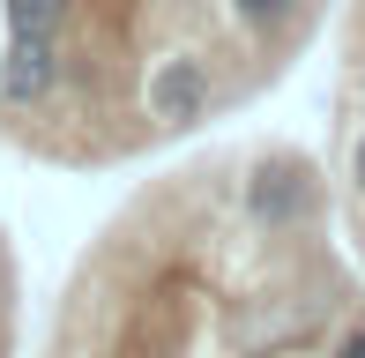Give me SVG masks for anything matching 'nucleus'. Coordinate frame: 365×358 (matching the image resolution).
<instances>
[{
	"label": "nucleus",
	"mask_w": 365,
	"mask_h": 358,
	"mask_svg": "<svg viewBox=\"0 0 365 358\" xmlns=\"http://www.w3.org/2000/svg\"><path fill=\"white\" fill-rule=\"evenodd\" d=\"M343 127H365V0L351 15V53H343ZM351 262L365 276V217L351 224Z\"/></svg>",
	"instance_id": "nucleus-2"
},
{
	"label": "nucleus",
	"mask_w": 365,
	"mask_h": 358,
	"mask_svg": "<svg viewBox=\"0 0 365 358\" xmlns=\"http://www.w3.org/2000/svg\"><path fill=\"white\" fill-rule=\"evenodd\" d=\"M8 8V38H60L75 0H0Z\"/></svg>",
	"instance_id": "nucleus-3"
},
{
	"label": "nucleus",
	"mask_w": 365,
	"mask_h": 358,
	"mask_svg": "<svg viewBox=\"0 0 365 358\" xmlns=\"http://www.w3.org/2000/svg\"><path fill=\"white\" fill-rule=\"evenodd\" d=\"M60 83H68L60 38H8L0 45V105L8 112H30L45 97H60Z\"/></svg>",
	"instance_id": "nucleus-1"
}]
</instances>
